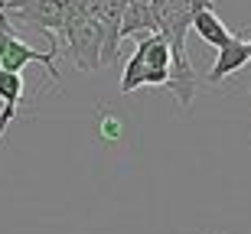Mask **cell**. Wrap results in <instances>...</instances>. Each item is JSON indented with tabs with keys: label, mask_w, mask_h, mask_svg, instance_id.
Here are the masks:
<instances>
[{
	"label": "cell",
	"mask_w": 251,
	"mask_h": 234,
	"mask_svg": "<svg viewBox=\"0 0 251 234\" xmlns=\"http://www.w3.org/2000/svg\"><path fill=\"white\" fill-rule=\"evenodd\" d=\"M101 133H104V140H118V137H121V127H118V121H114V114H111V121H104Z\"/></svg>",
	"instance_id": "ba28073f"
},
{
	"label": "cell",
	"mask_w": 251,
	"mask_h": 234,
	"mask_svg": "<svg viewBox=\"0 0 251 234\" xmlns=\"http://www.w3.org/2000/svg\"><path fill=\"white\" fill-rule=\"evenodd\" d=\"M137 88H147V62H144V52L134 49V56L127 59L121 75V94H134Z\"/></svg>",
	"instance_id": "52a82bcc"
},
{
	"label": "cell",
	"mask_w": 251,
	"mask_h": 234,
	"mask_svg": "<svg viewBox=\"0 0 251 234\" xmlns=\"http://www.w3.org/2000/svg\"><path fill=\"white\" fill-rule=\"evenodd\" d=\"M248 62H251V56H248V43H245L242 36H235L228 46L219 49V56H215V62H212V68H209L205 82H209V85H219V82H225L228 75L242 72Z\"/></svg>",
	"instance_id": "3957f363"
},
{
	"label": "cell",
	"mask_w": 251,
	"mask_h": 234,
	"mask_svg": "<svg viewBox=\"0 0 251 234\" xmlns=\"http://www.w3.org/2000/svg\"><path fill=\"white\" fill-rule=\"evenodd\" d=\"M3 10L13 13L29 29L46 33L49 39L62 36V0H3Z\"/></svg>",
	"instance_id": "7a4b0ae2"
},
{
	"label": "cell",
	"mask_w": 251,
	"mask_h": 234,
	"mask_svg": "<svg viewBox=\"0 0 251 234\" xmlns=\"http://www.w3.org/2000/svg\"><path fill=\"white\" fill-rule=\"evenodd\" d=\"M0 98H3V111H0V137H3L10 121L17 117L20 98H23V75L20 72H3L0 68Z\"/></svg>",
	"instance_id": "8992f818"
},
{
	"label": "cell",
	"mask_w": 251,
	"mask_h": 234,
	"mask_svg": "<svg viewBox=\"0 0 251 234\" xmlns=\"http://www.w3.org/2000/svg\"><path fill=\"white\" fill-rule=\"evenodd\" d=\"M144 33H157V13L150 7V0H127L121 17V39L144 36Z\"/></svg>",
	"instance_id": "277c9868"
},
{
	"label": "cell",
	"mask_w": 251,
	"mask_h": 234,
	"mask_svg": "<svg viewBox=\"0 0 251 234\" xmlns=\"http://www.w3.org/2000/svg\"><path fill=\"white\" fill-rule=\"evenodd\" d=\"M193 29H196V36L202 39L205 46H215V49L228 46V43L235 39V33L222 23V17H219L215 10H202V13H196Z\"/></svg>",
	"instance_id": "5b68a950"
},
{
	"label": "cell",
	"mask_w": 251,
	"mask_h": 234,
	"mask_svg": "<svg viewBox=\"0 0 251 234\" xmlns=\"http://www.w3.org/2000/svg\"><path fill=\"white\" fill-rule=\"evenodd\" d=\"M245 43H248V56H251V36H248V39H245Z\"/></svg>",
	"instance_id": "9c48e42d"
},
{
	"label": "cell",
	"mask_w": 251,
	"mask_h": 234,
	"mask_svg": "<svg viewBox=\"0 0 251 234\" xmlns=\"http://www.w3.org/2000/svg\"><path fill=\"white\" fill-rule=\"evenodd\" d=\"M62 39H65V49H69L75 68H82V72H98V68H101L104 33H101V23L95 17L69 23V26L62 29Z\"/></svg>",
	"instance_id": "6da1fadb"
}]
</instances>
